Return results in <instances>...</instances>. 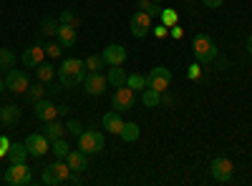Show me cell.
I'll return each mask as SVG.
<instances>
[{"mask_svg":"<svg viewBox=\"0 0 252 186\" xmlns=\"http://www.w3.org/2000/svg\"><path fill=\"white\" fill-rule=\"evenodd\" d=\"M56 76L61 80L63 88H73V86H81L83 78H86V63L78 58H66L63 63L56 68Z\"/></svg>","mask_w":252,"mask_h":186,"instance_id":"cell-1","label":"cell"},{"mask_svg":"<svg viewBox=\"0 0 252 186\" xmlns=\"http://www.w3.org/2000/svg\"><path fill=\"white\" fill-rule=\"evenodd\" d=\"M192 53H194V58H197V63H202V66L217 60V46H215V40L209 38L207 33H197V35H194V40H192Z\"/></svg>","mask_w":252,"mask_h":186,"instance_id":"cell-2","label":"cell"},{"mask_svg":"<svg viewBox=\"0 0 252 186\" xmlns=\"http://www.w3.org/2000/svg\"><path fill=\"white\" fill-rule=\"evenodd\" d=\"M68 163H63V161H56V163H48V166L43 169V184L46 186H61V184H66L68 181Z\"/></svg>","mask_w":252,"mask_h":186,"instance_id":"cell-3","label":"cell"},{"mask_svg":"<svg viewBox=\"0 0 252 186\" xmlns=\"http://www.w3.org/2000/svg\"><path fill=\"white\" fill-rule=\"evenodd\" d=\"M5 184L8 186H26L31 184V169L26 161L20 163H10V169H5Z\"/></svg>","mask_w":252,"mask_h":186,"instance_id":"cell-4","label":"cell"},{"mask_svg":"<svg viewBox=\"0 0 252 186\" xmlns=\"http://www.w3.org/2000/svg\"><path fill=\"white\" fill-rule=\"evenodd\" d=\"M169 83H172V71L169 68H164V66H157V68H152L149 73H146V86L149 88H157V91H166L169 88Z\"/></svg>","mask_w":252,"mask_h":186,"instance_id":"cell-5","label":"cell"},{"mask_svg":"<svg viewBox=\"0 0 252 186\" xmlns=\"http://www.w3.org/2000/svg\"><path fill=\"white\" fill-rule=\"evenodd\" d=\"M31 86V80H28V73L26 71H20V68H10L5 73V88L13 91V93H26Z\"/></svg>","mask_w":252,"mask_h":186,"instance_id":"cell-6","label":"cell"},{"mask_svg":"<svg viewBox=\"0 0 252 186\" xmlns=\"http://www.w3.org/2000/svg\"><path fill=\"white\" fill-rule=\"evenodd\" d=\"M78 146L83 154H98L103 149V133L101 131H83L78 136Z\"/></svg>","mask_w":252,"mask_h":186,"instance_id":"cell-7","label":"cell"},{"mask_svg":"<svg viewBox=\"0 0 252 186\" xmlns=\"http://www.w3.org/2000/svg\"><path fill=\"white\" fill-rule=\"evenodd\" d=\"M134 101H136V93L129 88V86H119L116 91H114V98H111V106H114V111H129L131 106H134Z\"/></svg>","mask_w":252,"mask_h":186,"instance_id":"cell-8","label":"cell"},{"mask_svg":"<svg viewBox=\"0 0 252 186\" xmlns=\"http://www.w3.org/2000/svg\"><path fill=\"white\" fill-rule=\"evenodd\" d=\"M152 20H154L152 15H146L144 10H136V13L131 15V23H129V26H131V35H134V38H146V33L154 28Z\"/></svg>","mask_w":252,"mask_h":186,"instance_id":"cell-9","label":"cell"},{"mask_svg":"<svg viewBox=\"0 0 252 186\" xmlns=\"http://www.w3.org/2000/svg\"><path fill=\"white\" fill-rule=\"evenodd\" d=\"M26 149L31 156L40 159V156H46V151H51V141L46 138V133H31L26 138Z\"/></svg>","mask_w":252,"mask_h":186,"instance_id":"cell-10","label":"cell"},{"mask_svg":"<svg viewBox=\"0 0 252 186\" xmlns=\"http://www.w3.org/2000/svg\"><path fill=\"white\" fill-rule=\"evenodd\" d=\"M106 76H101V71H96V73H89L86 78H83V88H86V93L89 96H101L103 91H106Z\"/></svg>","mask_w":252,"mask_h":186,"instance_id":"cell-11","label":"cell"},{"mask_svg":"<svg viewBox=\"0 0 252 186\" xmlns=\"http://www.w3.org/2000/svg\"><path fill=\"white\" fill-rule=\"evenodd\" d=\"M209 171H212V179L215 181H229V179H232V161H229V159H215L212 163H209Z\"/></svg>","mask_w":252,"mask_h":186,"instance_id":"cell-12","label":"cell"},{"mask_svg":"<svg viewBox=\"0 0 252 186\" xmlns=\"http://www.w3.org/2000/svg\"><path fill=\"white\" fill-rule=\"evenodd\" d=\"M103 60H106V66H124L126 63V48L119 46V43H111L103 48Z\"/></svg>","mask_w":252,"mask_h":186,"instance_id":"cell-13","label":"cell"},{"mask_svg":"<svg viewBox=\"0 0 252 186\" xmlns=\"http://www.w3.org/2000/svg\"><path fill=\"white\" fill-rule=\"evenodd\" d=\"M33 113H35V118H40V121H53V118L58 116V106H53L48 98H40V101L33 103Z\"/></svg>","mask_w":252,"mask_h":186,"instance_id":"cell-14","label":"cell"},{"mask_svg":"<svg viewBox=\"0 0 252 186\" xmlns=\"http://www.w3.org/2000/svg\"><path fill=\"white\" fill-rule=\"evenodd\" d=\"M43 58H46V48H40V46H31L23 51V55H20V60H23V66L26 68H35L43 63Z\"/></svg>","mask_w":252,"mask_h":186,"instance_id":"cell-15","label":"cell"},{"mask_svg":"<svg viewBox=\"0 0 252 186\" xmlns=\"http://www.w3.org/2000/svg\"><path fill=\"white\" fill-rule=\"evenodd\" d=\"M76 38H78V33H76V26H58V30H56V40L63 46V48H71V46H76Z\"/></svg>","mask_w":252,"mask_h":186,"instance_id":"cell-16","label":"cell"},{"mask_svg":"<svg viewBox=\"0 0 252 186\" xmlns=\"http://www.w3.org/2000/svg\"><path fill=\"white\" fill-rule=\"evenodd\" d=\"M86 156H89V154H83V151H68V156H66L68 169H71V171H86V169H89Z\"/></svg>","mask_w":252,"mask_h":186,"instance_id":"cell-17","label":"cell"},{"mask_svg":"<svg viewBox=\"0 0 252 186\" xmlns=\"http://www.w3.org/2000/svg\"><path fill=\"white\" fill-rule=\"evenodd\" d=\"M124 126V118L119 111H109V113H103V129H106V133H119Z\"/></svg>","mask_w":252,"mask_h":186,"instance_id":"cell-18","label":"cell"},{"mask_svg":"<svg viewBox=\"0 0 252 186\" xmlns=\"http://www.w3.org/2000/svg\"><path fill=\"white\" fill-rule=\"evenodd\" d=\"M0 121H3L5 126H15V123L20 121V106H15V103L3 106V108H0Z\"/></svg>","mask_w":252,"mask_h":186,"instance_id":"cell-19","label":"cell"},{"mask_svg":"<svg viewBox=\"0 0 252 186\" xmlns=\"http://www.w3.org/2000/svg\"><path fill=\"white\" fill-rule=\"evenodd\" d=\"M126 71L121 68V66H111L109 68V73H106V80H109V86H114V88H119V86H126Z\"/></svg>","mask_w":252,"mask_h":186,"instance_id":"cell-20","label":"cell"},{"mask_svg":"<svg viewBox=\"0 0 252 186\" xmlns=\"http://www.w3.org/2000/svg\"><path fill=\"white\" fill-rule=\"evenodd\" d=\"M141 101H144V106H146V108H157L159 103H161V91L146 86V88L141 91Z\"/></svg>","mask_w":252,"mask_h":186,"instance_id":"cell-21","label":"cell"},{"mask_svg":"<svg viewBox=\"0 0 252 186\" xmlns=\"http://www.w3.org/2000/svg\"><path fill=\"white\" fill-rule=\"evenodd\" d=\"M28 149H26V143H10V149H8V161L10 163H20V161H26Z\"/></svg>","mask_w":252,"mask_h":186,"instance_id":"cell-22","label":"cell"},{"mask_svg":"<svg viewBox=\"0 0 252 186\" xmlns=\"http://www.w3.org/2000/svg\"><path fill=\"white\" fill-rule=\"evenodd\" d=\"M35 76H38L40 83H51L56 78V68L51 63H40V66H35Z\"/></svg>","mask_w":252,"mask_h":186,"instance_id":"cell-23","label":"cell"},{"mask_svg":"<svg viewBox=\"0 0 252 186\" xmlns=\"http://www.w3.org/2000/svg\"><path fill=\"white\" fill-rule=\"evenodd\" d=\"M119 136L124 138V141H129V143H134V141H139V126L134 121H129V123H124L121 126V131H119Z\"/></svg>","mask_w":252,"mask_h":186,"instance_id":"cell-24","label":"cell"},{"mask_svg":"<svg viewBox=\"0 0 252 186\" xmlns=\"http://www.w3.org/2000/svg\"><path fill=\"white\" fill-rule=\"evenodd\" d=\"M63 129H66V126H61V123L53 118V121H46V131H43V133H46V138L53 143L56 138H63Z\"/></svg>","mask_w":252,"mask_h":186,"instance_id":"cell-25","label":"cell"},{"mask_svg":"<svg viewBox=\"0 0 252 186\" xmlns=\"http://www.w3.org/2000/svg\"><path fill=\"white\" fill-rule=\"evenodd\" d=\"M126 86H129L134 93H136V91H144V88H146V76H141V73H131L129 78H126Z\"/></svg>","mask_w":252,"mask_h":186,"instance_id":"cell-26","label":"cell"},{"mask_svg":"<svg viewBox=\"0 0 252 186\" xmlns=\"http://www.w3.org/2000/svg\"><path fill=\"white\" fill-rule=\"evenodd\" d=\"M139 8L146 15H152V18H159L161 15V8H159V3H154V0H139Z\"/></svg>","mask_w":252,"mask_h":186,"instance_id":"cell-27","label":"cell"},{"mask_svg":"<svg viewBox=\"0 0 252 186\" xmlns=\"http://www.w3.org/2000/svg\"><path fill=\"white\" fill-rule=\"evenodd\" d=\"M43 96H46V88H43V83H40V80H38L35 86H28V91H26V98H28L31 103L40 101V98H43Z\"/></svg>","mask_w":252,"mask_h":186,"instance_id":"cell-28","label":"cell"},{"mask_svg":"<svg viewBox=\"0 0 252 186\" xmlns=\"http://www.w3.org/2000/svg\"><path fill=\"white\" fill-rule=\"evenodd\" d=\"M58 20L53 18V15H46L43 20H40V30H43L46 35H56V30H58Z\"/></svg>","mask_w":252,"mask_h":186,"instance_id":"cell-29","label":"cell"},{"mask_svg":"<svg viewBox=\"0 0 252 186\" xmlns=\"http://www.w3.org/2000/svg\"><path fill=\"white\" fill-rule=\"evenodd\" d=\"M86 68L91 71V73H96V71H101V68H106V60H103V55H89L86 60Z\"/></svg>","mask_w":252,"mask_h":186,"instance_id":"cell-30","label":"cell"},{"mask_svg":"<svg viewBox=\"0 0 252 186\" xmlns=\"http://www.w3.org/2000/svg\"><path fill=\"white\" fill-rule=\"evenodd\" d=\"M15 66V53L8 48H0V68H13Z\"/></svg>","mask_w":252,"mask_h":186,"instance_id":"cell-31","label":"cell"},{"mask_svg":"<svg viewBox=\"0 0 252 186\" xmlns=\"http://www.w3.org/2000/svg\"><path fill=\"white\" fill-rule=\"evenodd\" d=\"M51 151H53V154H56L58 159H66V156H68V151H71V146H68V143L63 141V138H56V141H53V149H51Z\"/></svg>","mask_w":252,"mask_h":186,"instance_id":"cell-32","label":"cell"},{"mask_svg":"<svg viewBox=\"0 0 252 186\" xmlns=\"http://www.w3.org/2000/svg\"><path fill=\"white\" fill-rule=\"evenodd\" d=\"M58 23H63V26H78V18H76L71 10H63V13L58 15Z\"/></svg>","mask_w":252,"mask_h":186,"instance_id":"cell-33","label":"cell"},{"mask_svg":"<svg viewBox=\"0 0 252 186\" xmlns=\"http://www.w3.org/2000/svg\"><path fill=\"white\" fill-rule=\"evenodd\" d=\"M161 23L166 26V28H172V26H177V13L174 10H161Z\"/></svg>","mask_w":252,"mask_h":186,"instance_id":"cell-34","label":"cell"},{"mask_svg":"<svg viewBox=\"0 0 252 186\" xmlns=\"http://www.w3.org/2000/svg\"><path fill=\"white\" fill-rule=\"evenodd\" d=\"M66 131H68L71 136H81V133H83V126H81V121L71 118V121L66 123Z\"/></svg>","mask_w":252,"mask_h":186,"instance_id":"cell-35","label":"cell"},{"mask_svg":"<svg viewBox=\"0 0 252 186\" xmlns=\"http://www.w3.org/2000/svg\"><path fill=\"white\" fill-rule=\"evenodd\" d=\"M61 48H63V46L58 43V40H56V43H48V46H46V55H51V58H58V55H61Z\"/></svg>","mask_w":252,"mask_h":186,"instance_id":"cell-36","label":"cell"},{"mask_svg":"<svg viewBox=\"0 0 252 186\" xmlns=\"http://www.w3.org/2000/svg\"><path fill=\"white\" fill-rule=\"evenodd\" d=\"M8 149H10V141L5 136H0V156H8Z\"/></svg>","mask_w":252,"mask_h":186,"instance_id":"cell-37","label":"cell"},{"mask_svg":"<svg viewBox=\"0 0 252 186\" xmlns=\"http://www.w3.org/2000/svg\"><path fill=\"white\" fill-rule=\"evenodd\" d=\"M66 184H73V186L83 184V179H81V171H73V174H68V181H66Z\"/></svg>","mask_w":252,"mask_h":186,"instance_id":"cell-38","label":"cell"},{"mask_svg":"<svg viewBox=\"0 0 252 186\" xmlns=\"http://www.w3.org/2000/svg\"><path fill=\"white\" fill-rule=\"evenodd\" d=\"M199 73H202V71H199V63L189 66V78H194V80H197V78H199Z\"/></svg>","mask_w":252,"mask_h":186,"instance_id":"cell-39","label":"cell"},{"mask_svg":"<svg viewBox=\"0 0 252 186\" xmlns=\"http://www.w3.org/2000/svg\"><path fill=\"white\" fill-rule=\"evenodd\" d=\"M202 3H204L207 8H222V3H224V0H202Z\"/></svg>","mask_w":252,"mask_h":186,"instance_id":"cell-40","label":"cell"},{"mask_svg":"<svg viewBox=\"0 0 252 186\" xmlns=\"http://www.w3.org/2000/svg\"><path fill=\"white\" fill-rule=\"evenodd\" d=\"M154 35H157V38H164V35H166V26H161V28H154Z\"/></svg>","mask_w":252,"mask_h":186,"instance_id":"cell-41","label":"cell"},{"mask_svg":"<svg viewBox=\"0 0 252 186\" xmlns=\"http://www.w3.org/2000/svg\"><path fill=\"white\" fill-rule=\"evenodd\" d=\"M172 35H174V38H182V28H179V26H172Z\"/></svg>","mask_w":252,"mask_h":186,"instance_id":"cell-42","label":"cell"},{"mask_svg":"<svg viewBox=\"0 0 252 186\" xmlns=\"http://www.w3.org/2000/svg\"><path fill=\"white\" fill-rule=\"evenodd\" d=\"M68 111H71V108H68V106H66V103H63V106H58V113H61V116H66V113H68Z\"/></svg>","mask_w":252,"mask_h":186,"instance_id":"cell-43","label":"cell"},{"mask_svg":"<svg viewBox=\"0 0 252 186\" xmlns=\"http://www.w3.org/2000/svg\"><path fill=\"white\" fill-rule=\"evenodd\" d=\"M247 53L252 55V33H250V38H247Z\"/></svg>","mask_w":252,"mask_h":186,"instance_id":"cell-44","label":"cell"},{"mask_svg":"<svg viewBox=\"0 0 252 186\" xmlns=\"http://www.w3.org/2000/svg\"><path fill=\"white\" fill-rule=\"evenodd\" d=\"M5 88V78H0V91H3Z\"/></svg>","mask_w":252,"mask_h":186,"instance_id":"cell-45","label":"cell"},{"mask_svg":"<svg viewBox=\"0 0 252 186\" xmlns=\"http://www.w3.org/2000/svg\"><path fill=\"white\" fill-rule=\"evenodd\" d=\"M154 3H161V0H154Z\"/></svg>","mask_w":252,"mask_h":186,"instance_id":"cell-46","label":"cell"}]
</instances>
